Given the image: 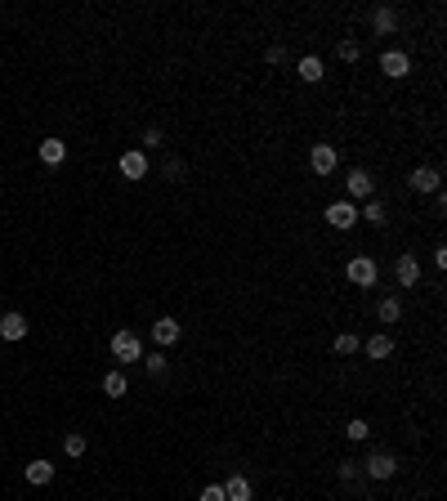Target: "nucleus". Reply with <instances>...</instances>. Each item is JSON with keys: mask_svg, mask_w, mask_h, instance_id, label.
Here are the masks:
<instances>
[{"mask_svg": "<svg viewBox=\"0 0 447 501\" xmlns=\"http://www.w3.org/2000/svg\"><path fill=\"white\" fill-rule=\"evenodd\" d=\"M112 358H116V363L143 358V340H139L135 332H116V336H112Z\"/></svg>", "mask_w": 447, "mask_h": 501, "instance_id": "1", "label": "nucleus"}, {"mask_svg": "<svg viewBox=\"0 0 447 501\" xmlns=\"http://www.w3.org/2000/svg\"><path fill=\"white\" fill-rule=\"evenodd\" d=\"M345 273H349V282H354V287H371V282H376V273H380V268H376V260H371V255H354Z\"/></svg>", "mask_w": 447, "mask_h": 501, "instance_id": "2", "label": "nucleus"}, {"mask_svg": "<svg viewBox=\"0 0 447 501\" xmlns=\"http://www.w3.org/2000/svg\"><path fill=\"white\" fill-rule=\"evenodd\" d=\"M327 224H331V228H354V224H358V206L349 202V197L331 202V206H327Z\"/></svg>", "mask_w": 447, "mask_h": 501, "instance_id": "3", "label": "nucleus"}, {"mask_svg": "<svg viewBox=\"0 0 447 501\" xmlns=\"http://www.w3.org/2000/svg\"><path fill=\"white\" fill-rule=\"evenodd\" d=\"M362 470H367V479H394L398 461L389 457V452H371V457L362 461Z\"/></svg>", "mask_w": 447, "mask_h": 501, "instance_id": "4", "label": "nucleus"}, {"mask_svg": "<svg viewBox=\"0 0 447 501\" xmlns=\"http://www.w3.org/2000/svg\"><path fill=\"white\" fill-rule=\"evenodd\" d=\"M407 184H412L416 193H439L443 188V175H439V166H416Z\"/></svg>", "mask_w": 447, "mask_h": 501, "instance_id": "5", "label": "nucleus"}, {"mask_svg": "<svg viewBox=\"0 0 447 501\" xmlns=\"http://www.w3.org/2000/svg\"><path fill=\"white\" fill-rule=\"evenodd\" d=\"M309 166L318 170V175H331L335 166H340V157H335L331 143H313V152H309Z\"/></svg>", "mask_w": 447, "mask_h": 501, "instance_id": "6", "label": "nucleus"}, {"mask_svg": "<svg viewBox=\"0 0 447 501\" xmlns=\"http://www.w3.org/2000/svg\"><path fill=\"white\" fill-rule=\"evenodd\" d=\"M354 197H376V179H371L362 166L349 170V202H354Z\"/></svg>", "mask_w": 447, "mask_h": 501, "instance_id": "7", "label": "nucleus"}, {"mask_svg": "<svg viewBox=\"0 0 447 501\" xmlns=\"http://www.w3.org/2000/svg\"><path fill=\"white\" fill-rule=\"evenodd\" d=\"M380 72H385V77H407V72H412V58H407L403 50H385L380 54Z\"/></svg>", "mask_w": 447, "mask_h": 501, "instance_id": "8", "label": "nucleus"}, {"mask_svg": "<svg viewBox=\"0 0 447 501\" xmlns=\"http://www.w3.org/2000/svg\"><path fill=\"white\" fill-rule=\"evenodd\" d=\"M179 336H184V327H179L175 318H156V323H152V340H156L161 349H171Z\"/></svg>", "mask_w": 447, "mask_h": 501, "instance_id": "9", "label": "nucleus"}, {"mask_svg": "<svg viewBox=\"0 0 447 501\" xmlns=\"http://www.w3.org/2000/svg\"><path fill=\"white\" fill-rule=\"evenodd\" d=\"M121 175H126V179H143V175H148V157H143L139 148L121 152Z\"/></svg>", "mask_w": 447, "mask_h": 501, "instance_id": "10", "label": "nucleus"}, {"mask_svg": "<svg viewBox=\"0 0 447 501\" xmlns=\"http://www.w3.org/2000/svg\"><path fill=\"white\" fill-rule=\"evenodd\" d=\"M0 336H5V340H22V336H27V318H22L18 309H9L5 318H0Z\"/></svg>", "mask_w": 447, "mask_h": 501, "instance_id": "11", "label": "nucleus"}, {"mask_svg": "<svg viewBox=\"0 0 447 501\" xmlns=\"http://www.w3.org/2000/svg\"><path fill=\"white\" fill-rule=\"evenodd\" d=\"M394 278H398V287H416V282H420V264H416V255H403V260L394 264Z\"/></svg>", "mask_w": 447, "mask_h": 501, "instance_id": "12", "label": "nucleus"}, {"mask_svg": "<svg viewBox=\"0 0 447 501\" xmlns=\"http://www.w3.org/2000/svg\"><path fill=\"white\" fill-rule=\"evenodd\" d=\"M36 152H41L45 166H63L67 162V143L63 139H41V148H36Z\"/></svg>", "mask_w": 447, "mask_h": 501, "instance_id": "13", "label": "nucleus"}, {"mask_svg": "<svg viewBox=\"0 0 447 501\" xmlns=\"http://www.w3.org/2000/svg\"><path fill=\"white\" fill-rule=\"evenodd\" d=\"M371 27H376V36H389L398 27V14L389 5H380V9H371Z\"/></svg>", "mask_w": 447, "mask_h": 501, "instance_id": "14", "label": "nucleus"}, {"mask_svg": "<svg viewBox=\"0 0 447 501\" xmlns=\"http://www.w3.org/2000/svg\"><path fill=\"white\" fill-rule=\"evenodd\" d=\"M220 488H224V497H228V501H251V483L241 479V474H228Z\"/></svg>", "mask_w": 447, "mask_h": 501, "instance_id": "15", "label": "nucleus"}, {"mask_svg": "<svg viewBox=\"0 0 447 501\" xmlns=\"http://www.w3.org/2000/svg\"><path fill=\"white\" fill-rule=\"evenodd\" d=\"M295 72H300V81H313V85H318L322 77H327V67H322V58H300V63H295Z\"/></svg>", "mask_w": 447, "mask_h": 501, "instance_id": "16", "label": "nucleus"}, {"mask_svg": "<svg viewBox=\"0 0 447 501\" xmlns=\"http://www.w3.org/2000/svg\"><path fill=\"white\" fill-rule=\"evenodd\" d=\"M50 479H54V466H50V461H32V466H27V483L45 488Z\"/></svg>", "mask_w": 447, "mask_h": 501, "instance_id": "17", "label": "nucleus"}, {"mask_svg": "<svg viewBox=\"0 0 447 501\" xmlns=\"http://www.w3.org/2000/svg\"><path fill=\"white\" fill-rule=\"evenodd\" d=\"M362 349H367V358H389V353H394V340H389V336H371Z\"/></svg>", "mask_w": 447, "mask_h": 501, "instance_id": "18", "label": "nucleus"}, {"mask_svg": "<svg viewBox=\"0 0 447 501\" xmlns=\"http://www.w3.org/2000/svg\"><path fill=\"white\" fill-rule=\"evenodd\" d=\"M126 389H130V385H126V376H121V372H107V376H103V394H107V398H126Z\"/></svg>", "mask_w": 447, "mask_h": 501, "instance_id": "19", "label": "nucleus"}, {"mask_svg": "<svg viewBox=\"0 0 447 501\" xmlns=\"http://www.w3.org/2000/svg\"><path fill=\"white\" fill-rule=\"evenodd\" d=\"M398 318H403V300H398V296H385V300H380V323H398Z\"/></svg>", "mask_w": 447, "mask_h": 501, "instance_id": "20", "label": "nucleus"}, {"mask_svg": "<svg viewBox=\"0 0 447 501\" xmlns=\"http://www.w3.org/2000/svg\"><path fill=\"white\" fill-rule=\"evenodd\" d=\"M358 219H367V224H385V206L376 202V197H367V206H362V211H358Z\"/></svg>", "mask_w": 447, "mask_h": 501, "instance_id": "21", "label": "nucleus"}, {"mask_svg": "<svg viewBox=\"0 0 447 501\" xmlns=\"http://www.w3.org/2000/svg\"><path fill=\"white\" fill-rule=\"evenodd\" d=\"M63 452H67V457H86V434L72 430V434L63 438Z\"/></svg>", "mask_w": 447, "mask_h": 501, "instance_id": "22", "label": "nucleus"}, {"mask_svg": "<svg viewBox=\"0 0 447 501\" xmlns=\"http://www.w3.org/2000/svg\"><path fill=\"white\" fill-rule=\"evenodd\" d=\"M335 54H340L345 63H358V58H362V45H358V41H340V45H335Z\"/></svg>", "mask_w": 447, "mask_h": 501, "instance_id": "23", "label": "nucleus"}, {"mask_svg": "<svg viewBox=\"0 0 447 501\" xmlns=\"http://www.w3.org/2000/svg\"><path fill=\"white\" fill-rule=\"evenodd\" d=\"M345 434H349V438H354V443H362V438H367V434H371V425H367V421H362V417H354V421H349V425H345Z\"/></svg>", "mask_w": 447, "mask_h": 501, "instance_id": "24", "label": "nucleus"}, {"mask_svg": "<svg viewBox=\"0 0 447 501\" xmlns=\"http://www.w3.org/2000/svg\"><path fill=\"white\" fill-rule=\"evenodd\" d=\"M143 367H148V376H166V353H148Z\"/></svg>", "mask_w": 447, "mask_h": 501, "instance_id": "25", "label": "nucleus"}, {"mask_svg": "<svg viewBox=\"0 0 447 501\" xmlns=\"http://www.w3.org/2000/svg\"><path fill=\"white\" fill-rule=\"evenodd\" d=\"M335 353H358V336H354V332L335 336Z\"/></svg>", "mask_w": 447, "mask_h": 501, "instance_id": "26", "label": "nucleus"}, {"mask_svg": "<svg viewBox=\"0 0 447 501\" xmlns=\"http://www.w3.org/2000/svg\"><path fill=\"white\" fill-rule=\"evenodd\" d=\"M197 501H228V497H224V488H220V483H206V488H201V497H197Z\"/></svg>", "mask_w": 447, "mask_h": 501, "instance_id": "27", "label": "nucleus"}, {"mask_svg": "<svg viewBox=\"0 0 447 501\" xmlns=\"http://www.w3.org/2000/svg\"><path fill=\"white\" fill-rule=\"evenodd\" d=\"M156 143H161V126H148L143 130V148H156Z\"/></svg>", "mask_w": 447, "mask_h": 501, "instance_id": "28", "label": "nucleus"}, {"mask_svg": "<svg viewBox=\"0 0 447 501\" xmlns=\"http://www.w3.org/2000/svg\"><path fill=\"white\" fill-rule=\"evenodd\" d=\"M264 58H269V63H286V45H269Z\"/></svg>", "mask_w": 447, "mask_h": 501, "instance_id": "29", "label": "nucleus"}, {"mask_svg": "<svg viewBox=\"0 0 447 501\" xmlns=\"http://www.w3.org/2000/svg\"><path fill=\"white\" fill-rule=\"evenodd\" d=\"M184 162H179V157H171V162H166V175H171V179H184Z\"/></svg>", "mask_w": 447, "mask_h": 501, "instance_id": "30", "label": "nucleus"}, {"mask_svg": "<svg viewBox=\"0 0 447 501\" xmlns=\"http://www.w3.org/2000/svg\"><path fill=\"white\" fill-rule=\"evenodd\" d=\"M358 474H362V470H358V461H345V466H340V479H345V483H354Z\"/></svg>", "mask_w": 447, "mask_h": 501, "instance_id": "31", "label": "nucleus"}]
</instances>
